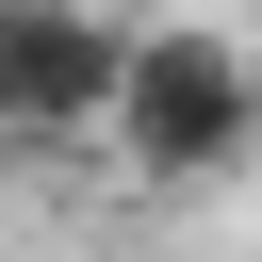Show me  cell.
<instances>
[{
  "instance_id": "1",
  "label": "cell",
  "mask_w": 262,
  "mask_h": 262,
  "mask_svg": "<svg viewBox=\"0 0 262 262\" xmlns=\"http://www.w3.org/2000/svg\"><path fill=\"white\" fill-rule=\"evenodd\" d=\"M147 196H213L262 164V49H229L213 16H147L115 66V131H98Z\"/></svg>"
},
{
  "instance_id": "2",
  "label": "cell",
  "mask_w": 262,
  "mask_h": 262,
  "mask_svg": "<svg viewBox=\"0 0 262 262\" xmlns=\"http://www.w3.org/2000/svg\"><path fill=\"white\" fill-rule=\"evenodd\" d=\"M131 33V0H0V147H98Z\"/></svg>"
}]
</instances>
